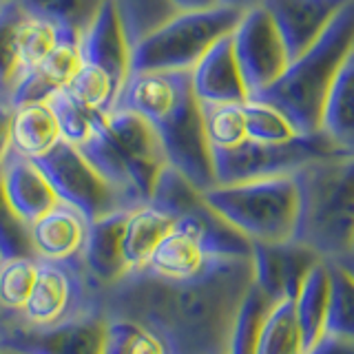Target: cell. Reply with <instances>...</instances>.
<instances>
[{
  "label": "cell",
  "instance_id": "cell-21",
  "mask_svg": "<svg viewBox=\"0 0 354 354\" xmlns=\"http://www.w3.org/2000/svg\"><path fill=\"white\" fill-rule=\"evenodd\" d=\"M0 171H3V186L9 204L27 224L36 221L60 202L36 160H29L9 149L7 158L0 164Z\"/></svg>",
  "mask_w": 354,
  "mask_h": 354
},
{
  "label": "cell",
  "instance_id": "cell-46",
  "mask_svg": "<svg viewBox=\"0 0 354 354\" xmlns=\"http://www.w3.org/2000/svg\"><path fill=\"white\" fill-rule=\"evenodd\" d=\"M0 354H16V352H11V350H5V348H0Z\"/></svg>",
  "mask_w": 354,
  "mask_h": 354
},
{
  "label": "cell",
  "instance_id": "cell-25",
  "mask_svg": "<svg viewBox=\"0 0 354 354\" xmlns=\"http://www.w3.org/2000/svg\"><path fill=\"white\" fill-rule=\"evenodd\" d=\"M173 226L175 219L151 202L129 210L122 246H124V259L131 266V270H140L147 266L153 250L169 235Z\"/></svg>",
  "mask_w": 354,
  "mask_h": 354
},
{
  "label": "cell",
  "instance_id": "cell-18",
  "mask_svg": "<svg viewBox=\"0 0 354 354\" xmlns=\"http://www.w3.org/2000/svg\"><path fill=\"white\" fill-rule=\"evenodd\" d=\"M82 62H91L106 71L118 88L127 82L131 75V40L127 29L122 25L115 5L106 0L102 9L97 11L95 20L86 27V31L77 38Z\"/></svg>",
  "mask_w": 354,
  "mask_h": 354
},
{
  "label": "cell",
  "instance_id": "cell-24",
  "mask_svg": "<svg viewBox=\"0 0 354 354\" xmlns=\"http://www.w3.org/2000/svg\"><path fill=\"white\" fill-rule=\"evenodd\" d=\"M319 131L341 155H354V49L332 82Z\"/></svg>",
  "mask_w": 354,
  "mask_h": 354
},
{
  "label": "cell",
  "instance_id": "cell-36",
  "mask_svg": "<svg viewBox=\"0 0 354 354\" xmlns=\"http://www.w3.org/2000/svg\"><path fill=\"white\" fill-rule=\"evenodd\" d=\"M127 29L131 47L138 44L149 31L160 27L171 16L177 14L171 0H111Z\"/></svg>",
  "mask_w": 354,
  "mask_h": 354
},
{
  "label": "cell",
  "instance_id": "cell-16",
  "mask_svg": "<svg viewBox=\"0 0 354 354\" xmlns=\"http://www.w3.org/2000/svg\"><path fill=\"white\" fill-rule=\"evenodd\" d=\"M191 86V71H133L115 95L111 111H131L151 124L164 120Z\"/></svg>",
  "mask_w": 354,
  "mask_h": 354
},
{
  "label": "cell",
  "instance_id": "cell-30",
  "mask_svg": "<svg viewBox=\"0 0 354 354\" xmlns=\"http://www.w3.org/2000/svg\"><path fill=\"white\" fill-rule=\"evenodd\" d=\"M22 16H25V9L18 5V0L0 5V104L7 106L20 80L16 31Z\"/></svg>",
  "mask_w": 354,
  "mask_h": 354
},
{
  "label": "cell",
  "instance_id": "cell-19",
  "mask_svg": "<svg viewBox=\"0 0 354 354\" xmlns=\"http://www.w3.org/2000/svg\"><path fill=\"white\" fill-rule=\"evenodd\" d=\"M88 221L71 204L58 202L29 224V237L36 259L80 261L88 235Z\"/></svg>",
  "mask_w": 354,
  "mask_h": 354
},
{
  "label": "cell",
  "instance_id": "cell-32",
  "mask_svg": "<svg viewBox=\"0 0 354 354\" xmlns=\"http://www.w3.org/2000/svg\"><path fill=\"white\" fill-rule=\"evenodd\" d=\"M47 102L53 109L55 118H58L62 140L73 144V147H80L82 142L91 138V133L97 129V124L106 115V113H100V111L84 106L80 100H75L71 95L69 88L55 91Z\"/></svg>",
  "mask_w": 354,
  "mask_h": 354
},
{
  "label": "cell",
  "instance_id": "cell-23",
  "mask_svg": "<svg viewBox=\"0 0 354 354\" xmlns=\"http://www.w3.org/2000/svg\"><path fill=\"white\" fill-rule=\"evenodd\" d=\"M62 142V131L49 102H27L11 109V151L40 160Z\"/></svg>",
  "mask_w": 354,
  "mask_h": 354
},
{
  "label": "cell",
  "instance_id": "cell-47",
  "mask_svg": "<svg viewBox=\"0 0 354 354\" xmlns=\"http://www.w3.org/2000/svg\"><path fill=\"white\" fill-rule=\"evenodd\" d=\"M5 3H9V0H0V5H5Z\"/></svg>",
  "mask_w": 354,
  "mask_h": 354
},
{
  "label": "cell",
  "instance_id": "cell-38",
  "mask_svg": "<svg viewBox=\"0 0 354 354\" xmlns=\"http://www.w3.org/2000/svg\"><path fill=\"white\" fill-rule=\"evenodd\" d=\"M66 88L84 106L100 111V113H109L113 109L115 95L120 91L113 77L91 62H82V66L77 69V73L73 75V80Z\"/></svg>",
  "mask_w": 354,
  "mask_h": 354
},
{
  "label": "cell",
  "instance_id": "cell-35",
  "mask_svg": "<svg viewBox=\"0 0 354 354\" xmlns=\"http://www.w3.org/2000/svg\"><path fill=\"white\" fill-rule=\"evenodd\" d=\"M104 354H171L164 339L131 319H109Z\"/></svg>",
  "mask_w": 354,
  "mask_h": 354
},
{
  "label": "cell",
  "instance_id": "cell-44",
  "mask_svg": "<svg viewBox=\"0 0 354 354\" xmlns=\"http://www.w3.org/2000/svg\"><path fill=\"white\" fill-rule=\"evenodd\" d=\"M221 5H226V7H235V9H241V11H246L254 5H259V0H219Z\"/></svg>",
  "mask_w": 354,
  "mask_h": 354
},
{
  "label": "cell",
  "instance_id": "cell-1",
  "mask_svg": "<svg viewBox=\"0 0 354 354\" xmlns=\"http://www.w3.org/2000/svg\"><path fill=\"white\" fill-rule=\"evenodd\" d=\"M252 286V257H219L188 281L160 279L140 268L100 292V308L109 319H131L158 332L171 354H228Z\"/></svg>",
  "mask_w": 354,
  "mask_h": 354
},
{
  "label": "cell",
  "instance_id": "cell-27",
  "mask_svg": "<svg viewBox=\"0 0 354 354\" xmlns=\"http://www.w3.org/2000/svg\"><path fill=\"white\" fill-rule=\"evenodd\" d=\"M301 328L295 315V301H277L266 313L254 354H306Z\"/></svg>",
  "mask_w": 354,
  "mask_h": 354
},
{
  "label": "cell",
  "instance_id": "cell-15",
  "mask_svg": "<svg viewBox=\"0 0 354 354\" xmlns=\"http://www.w3.org/2000/svg\"><path fill=\"white\" fill-rule=\"evenodd\" d=\"M129 210H118L88 224V235L82 252V268L91 286L100 292L115 286L131 272L124 259V224Z\"/></svg>",
  "mask_w": 354,
  "mask_h": 354
},
{
  "label": "cell",
  "instance_id": "cell-11",
  "mask_svg": "<svg viewBox=\"0 0 354 354\" xmlns=\"http://www.w3.org/2000/svg\"><path fill=\"white\" fill-rule=\"evenodd\" d=\"M230 38L248 97L270 86L290 64L281 33L261 5L243 11Z\"/></svg>",
  "mask_w": 354,
  "mask_h": 354
},
{
  "label": "cell",
  "instance_id": "cell-22",
  "mask_svg": "<svg viewBox=\"0 0 354 354\" xmlns=\"http://www.w3.org/2000/svg\"><path fill=\"white\" fill-rule=\"evenodd\" d=\"M80 66L82 55L80 47H77V38H60V42L36 69L20 77V82L14 88V95L9 100V106L14 109L27 102H47L55 91L69 86Z\"/></svg>",
  "mask_w": 354,
  "mask_h": 354
},
{
  "label": "cell",
  "instance_id": "cell-42",
  "mask_svg": "<svg viewBox=\"0 0 354 354\" xmlns=\"http://www.w3.org/2000/svg\"><path fill=\"white\" fill-rule=\"evenodd\" d=\"M11 149V106L0 104V164Z\"/></svg>",
  "mask_w": 354,
  "mask_h": 354
},
{
  "label": "cell",
  "instance_id": "cell-17",
  "mask_svg": "<svg viewBox=\"0 0 354 354\" xmlns=\"http://www.w3.org/2000/svg\"><path fill=\"white\" fill-rule=\"evenodd\" d=\"M217 259L219 257H213L204 248L193 221L188 217H180L175 219V226L169 235L153 250L144 270L160 279L188 281L202 277Z\"/></svg>",
  "mask_w": 354,
  "mask_h": 354
},
{
  "label": "cell",
  "instance_id": "cell-28",
  "mask_svg": "<svg viewBox=\"0 0 354 354\" xmlns=\"http://www.w3.org/2000/svg\"><path fill=\"white\" fill-rule=\"evenodd\" d=\"M106 0H18L31 16L49 20L64 36L80 38Z\"/></svg>",
  "mask_w": 354,
  "mask_h": 354
},
{
  "label": "cell",
  "instance_id": "cell-13",
  "mask_svg": "<svg viewBox=\"0 0 354 354\" xmlns=\"http://www.w3.org/2000/svg\"><path fill=\"white\" fill-rule=\"evenodd\" d=\"M324 261L315 250L295 239L281 243H252L254 286L277 301H295L308 272Z\"/></svg>",
  "mask_w": 354,
  "mask_h": 354
},
{
  "label": "cell",
  "instance_id": "cell-39",
  "mask_svg": "<svg viewBox=\"0 0 354 354\" xmlns=\"http://www.w3.org/2000/svg\"><path fill=\"white\" fill-rule=\"evenodd\" d=\"M270 306H272L270 299L266 297L257 286H252L248 297L243 299L241 310H239L235 330H232L228 354H254L261 321H263L266 313L270 310Z\"/></svg>",
  "mask_w": 354,
  "mask_h": 354
},
{
  "label": "cell",
  "instance_id": "cell-33",
  "mask_svg": "<svg viewBox=\"0 0 354 354\" xmlns=\"http://www.w3.org/2000/svg\"><path fill=\"white\" fill-rule=\"evenodd\" d=\"M330 266V308L326 319V335L354 341V277L341 266Z\"/></svg>",
  "mask_w": 354,
  "mask_h": 354
},
{
  "label": "cell",
  "instance_id": "cell-9",
  "mask_svg": "<svg viewBox=\"0 0 354 354\" xmlns=\"http://www.w3.org/2000/svg\"><path fill=\"white\" fill-rule=\"evenodd\" d=\"M162 149L171 169H175L184 180L191 182L199 193L217 186L213 169V149H210L202 104L188 86L177 106L164 120L155 122Z\"/></svg>",
  "mask_w": 354,
  "mask_h": 354
},
{
  "label": "cell",
  "instance_id": "cell-43",
  "mask_svg": "<svg viewBox=\"0 0 354 354\" xmlns=\"http://www.w3.org/2000/svg\"><path fill=\"white\" fill-rule=\"evenodd\" d=\"M177 11H199V9H213L221 5L219 0H171Z\"/></svg>",
  "mask_w": 354,
  "mask_h": 354
},
{
  "label": "cell",
  "instance_id": "cell-20",
  "mask_svg": "<svg viewBox=\"0 0 354 354\" xmlns=\"http://www.w3.org/2000/svg\"><path fill=\"white\" fill-rule=\"evenodd\" d=\"M191 86L199 104H241L248 100L230 33L219 38L191 69Z\"/></svg>",
  "mask_w": 354,
  "mask_h": 354
},
{
  "label": "cell",
  "instance_id": "cell-12",
  "mask_svg": "<svg viewBox=\"0 0 354 354\" xmlns=\"http://www.w3.org/2000/svg\"><path fill=\"white\" fill-rule=\"evenodd\" d=\"M106 129L127 166L133 191L142 204H147L158 186L160 175L169 166L158 131L149 120L131 111H109Z\"/></svg>",
  "mask_w": 354,
  "mask_h": 354
},
{
  "label": "cell",
  "instance_id": "cell-26",
  "mask_svg": "<svg viewBox=\"0 0 354 354\" xmlns=\"http://www.w3.org/2000/svg\"><path fill=\"white\" fill-rule=\"evenodd\" d=\"M330 308V266L319 261L308 272L306 281L295 299V315L301 328L306 350L326 335V319Z\"/></svg>",
  "mask_w": 354,
  "mask_h": 354
},
{
  "label": "cell",
  "instance_id": "cell-41",
  "mask_svg": "<svg viewBox=\"0 0 354 354\" xmlns=\"http://www.w3.org/2000/svg\"><path fill=\"white\" fill-rule=\"evenodd\" d=\"M306 354H354V341L324 335Z\"/></svg>",
  "mask_w": 354,
  "mask_h": 354
},
{
  "label": "cell",
  "instance_id": "cell-8",
  "mask_svg": "<svg viewBox=\"0 0 354 354\" xmlns=\"http://www.w3.org/2000/svg\"><path fill=\"white\" fill-rule=\"evenodd\" d=\"M36 162L60 202L77 208L88 221L133 208L118 188L111 186L69 142L62 140L51 153Z\"/></svg>",
  "mask_w": 354,
  "mask_h": 354
},
{
  "label": "cell",
  "instance_id": "cell-34",
  "mask_svg": "<svg viewBox=\"0 0 354 354\" xmlns=\"http://www.w3.org/2000/svg\"><path fill=\"white\" fill-rule=\"evenodd\" d=\"M241 106L243 120H246V140L259 144H283L299 136L288 118L274 106L252 97H248Z\"/></svg>",
  "mask_w": 354,
  "mask_h": 354
},
{
  "label": "cell",
  "instance_id": "cell-40",
  "mask_svg": "<svg viewBox=\"0 0 354 354\" xmlns=\"http://www.w3.org/2000/svg\"><path fill=\"white\" fill-rule=\"evenodd\" d=\"M7 257H36V254L29 237V224L22 221L9 204L0 171V259Z\"/></svg>",
  "mask_w": 354,
  "mask_h": 354
},
{
  "label": "cell",
  "instance_id": "cell-4",
  "mask_svg": "<svg viewBox=\"0 0 354 354\" xmlns=\"http://www.w3.org/2000/svg\"><path fill=\"white\" fill-rule=\"evenodd\" d=\"M202 195L210 208L252 243H281L295 235L299 199L292 175L217 184Z\"/></svg>",
  "mask_w": 354,
  "mask_h": 354
},
{
  "label": "cell",
  "instance_id": "cell-2",
  "mask_svg": "<svg viewBox=\"0 0 354 354\" xmlns=\"http://www.w3.org/2000/svg\"><path fill=\"white\" fill-rule=\"evenodd\" d=\"M352 49L354 0H348L313 47L290 60L286 71L270 86L252 95V100L270 104L283 113L299 136H313L321 129L326 97Z\"/></svg>",
  "mask_w": 354,
  "mask_h": 354
},
{
  "label": "cell",
  "instance_id": "cell-31",
  "mask_svg": "<svg viewBox=\"0 0 354 354\" xmlns=\"http://www.w3.org/2000/svg\"><path fill=\"white\" fill-rule=\"evenodd\" d=\"M36 257L0 259V317L18 315L36 283Z\"/></svg>",
  "mask_w": 354,
  "mask_h": 354
},
{
  "label": "cell",
  "instance_id": "cell-5",
  "mask_svg": "<svg viewBox=\"0 0 354 354\" xmlns=\"http://www.w3.org/2000/svg\"><path fill=\"white\" fill-rule=\"evenodd\" d=\"M243 11L217 5L213 9L177 11L149 31L131 51L133 71H191L213 44L232 33Z\"/></svg>",
  "mask_w": 354,
  "mask_h": 354
},
{
  "label": "cell",
  "instance_id": "cell-10",
  "mask_svg": "<svg viewBox=\"0 0 354 354\" xmlns=\"http://www.w3.org/2000/svg\"><path fill=\"white\" fill-rule=\"evenodd\" d=\"M109 317L102 308L49 328H27L0 319V348L16 354H104Z\"/></svg>",
  "mask_w": 354,
  "mask_h": 354
},
{
  "label": "cell",
  "instance_id": "cell-6",
  "mask_svg": "<svg viewBox=\"0 0 354 354\" xmlns=\"http://www.w3.org/2000/svg\"><path fill=\"white\" fill-rule=\"evenodd\" d=\"M341 155L321 131L313 136H297L283 144H259L243 140L232 149L213 151V169L217 184H237L263 177L295 175L308 162Z\"/></svg>",
  "mask_w": 354,
  "mask_h": 354
},
{
  "label": "cell",
  "instance_id": "cell-14",
  "mask_svg": "<svg viewBox=\"0 0 354 354\" xmlns=\"http://www.w3.org/2000/svg\"><path fill=\"white\" fill-rule=\"evenodd\" d=\"M348 0H259L281 33L288 58H299L328 29Z\"/></svg>",
  "mask_w": 354,
  "mask_h": 354
},
{
  "label": "cell",
  "instance_id": "cell-7",
  "mask_svg": "<svg viewBox=\"0 0 354 354\" xmlns=\"http://www.w3.org/2000/svg\"><path fill=\"white\" fill-rule=\"evenodd\" d=\"M100 308V295L88 281L80 261L38 259L36 283L18 315L0 319L27 328H49Z\"/></svg>",
  "mask_w": 354,
  "mask_h": 354
},
{
  "label": "cell",
  "instance_id": "cell-37",
  "mask_svg": "<svg viewBox=\"0 0 354 354\" xmlns=\"http://www.w3.org/2000/svg\"><path fill=\"white\" fill-rule=\"evenodd\" d=\"M241 104H202L206 138L213 151L232 149L246 140V120Z\"/></svg>",
  "mask_w": 354,
  "mask_h": 354
},
{
  "label": "cell",
  "instance_id": "cell-45",
  "mask_svg": "<svg viewBox=\"0 0 354 354\" xmlns=\"http://www.w3.org/2000/svg\"><path fill=\"white\" fill-rule=\"evenodd\" d=\"M332 263L341 266L343 270H346V272H350V274L354 277V250H352V252H348L346 257H341V259H337V261H332Z\"/></svg>",
  "mask_w": 354,
  "mask_h": 354
},
{
  "label": "cell",
  "instance_id": "cell-3",
  "mask_svg": "<svg viewBox=\"0 0 354 354\" xmlns=\"http://www.w3.org/2000/svg\"><path fill=\"white\" fill-rule=\"evenodd\" d=\"M297 184V224L292 239L324 261L354 250V155H328L301 166Z\"/></svg>",
  "mask_w": 354,
  "mask_h": 354
},
{
  "label": "cell",
  "instance_id": "cell-29",
  "mask_svg": "<svg viewBox=\"0 0 354 354\" xmlns=\"http://www.w3.org/2000/svg\"><path fill=\"white\" fill-rule=\"evenodd\" d=\"M60 38H64V33L55 25H51L49 20L31 16L25 11V16H22L18 31H16V51H18V62H20V77L25 73H29L31 69H36V66L51 53V49L55 47V44L60 42Z\"/></svg>",
  "mask_w": 354,
  "mask_h": 354
}]
</instances>
